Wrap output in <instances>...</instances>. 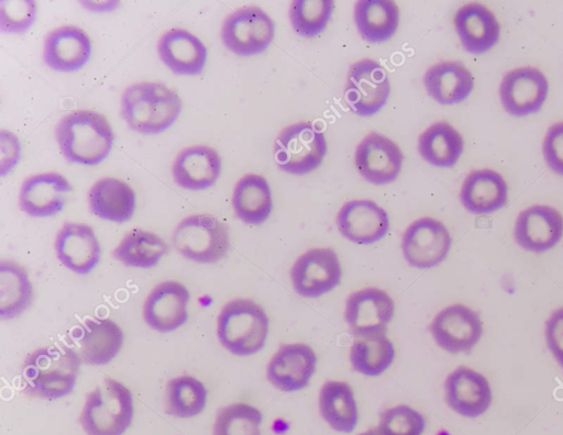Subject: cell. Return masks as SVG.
Listing matches in <instances>:
<instances>
[{"instance_id":"cell-1","label":"cell","mask_w":563,"mask_h":435,"mask_svg":"<svg viewBox=\"0 0 563 435\" xmlns=\"http://www.w3.org/2000/svg\"><path fill=\"white\" fill-rule=\"evenodd\" d=\"M80 364L78 353L65 344L37 348L23 361L22 391L45 400L64 398L75 388Z\"/></svg>"},{"instance_id":"cell-2","label":"cell","mask_w":563,"mask_h":435,"mask_svg":"<svg viewBox=\"0 0 563 435\" xmlns=\"http://www.w3.org/2000/svg\"><path fill=\"white\" fill-rule=\"evenodd\" d=\"M55 138L63 157L71 164L95 166L109 155L114 134L107 118L95 110H76L55 126Z\"/></svg>"},{"instance_id":"cell-3","label":"cell","mask_w":563,"mask_h":435,"mask_svg":"<svg viewBox=\"0 0 563 435\" xmlns=\"http://www.w3.org/2000/svg\"><path fill=\"white\" fill-rule=\"evenodd\" d=\"M181 107V99L174 89L161 82L142 81L124 89L120 114L132 131L154 135L175 123Z\"/></svg>"},{"instance_id":"cell-4","label":"cell","mask_w":563,"mask_h":435,"mask_svg":"<svg viewBox=\"0 0 563 435\" xmlns=\"http://www.w3.org/2000/svg\"><path fill=\"white\" fill-rule=\"evenodd\" d=\"M268 326V316L258 303L251 299H233L218 314L217 336L231 354L250 356L264 347Z\"/></svg>"},{"instance_id":"cell-5","label":"cell","mask_w":563,"mask_h":435,"mask_svg":"<svg viewBox=\"0 0 563 435\" xmlns=\"http://www.w3.org/2000/svg\"><path fill=\"white\" fill-rule=\"evenodd\" d=\"M132 419V393L121 382L106 378L86 395L79 423L86 435H122Z\"/></svg>"},{"instance_id":"cell-6","label":"cell","mask_w":563,"mask_h":435,"mask_svg":"<svg viewBox=\"0 0 563 435\" xmlns=\"http://www.w3.org/2000/svg\"><path fill=\"white\" fill-rule=\"evenodd\" d=\"M172 241L183 257L199 264H214L230 248L227 224L211 214L186 216L175 227Z\"/></svg>"},{"instance_id":"cell-7","label":"cell","mask_w":563,"mask_h":435,"mask_svg":"<svg viewBox=\"0 0 563 435\" xmlns=\"http://www.w3.org/2000/svg\"><path fill=\"white\" fill-rule=\"evenodd\" d=\"M324 134L310 122L284 127L274 142V160L278 169L291 175L316 170L327 155Z\"/></svg>"},{"instance_id":"cell-8","label":"cell","mask_w":563,"mask_h":435,"mask_svg":"<svg viewBox=\"0 0 563 435\" xmlns=\"http://www.w3.org/2000/svg\"><path fill=\"white\" fill-rule=\"evenodd\" d=\"M275 35L272 18L261 8L246 5L239 8L223 20L220 37L231 53L247 57L263 53Z\"/></svg>"},{"instance_id":"cell-9","label":"cell","mask_w":563,"mask_h":435,"mask_svg":"<svg viewBox=\"0 0 563 435\" xmlns=\"http://www.w3.org/2000/svg\"><path fill=\"white\" fill-rule=\"evenodd\" d=\"M389 94L388 72L378 62L363 58L350 66L344 101L354 114L374 115L386 104Z\"/></svg>"},{"instance_id":"cell-10","label":"cell","mask_w":563,"mask_h":435,"mask_svg":"<svg viewBox=\"0 0 563 435\" xmlns=\"http://www.w3.org/2000/svg\"><path fill=\"white\" fill-rule=\"evenodd\" d=\"M548 93L547 76L533 66H520L508 70L498 87L504 111L515 118H525L540 111Z\"/></svg>"},{"instance_id":"cell-11","label":"cell","mask_w":563,"mask_h":435,"mask_svg":"<svg viewBox=\"0 0 563 435\" xmlns=\"http://www.w3.org/2000/svg\"><path fill=\"white\" fill-rule=\"evenodd\" d=\"M451 245L452 237L446 226L430 216L410 223L401 237V250L406 261L418 269H429L441 264Z\"/></svg>"},{"instance_id":"cell-12","label":"cell","mask_w":563,"mask_h":435,"mask_svg":"<svg viewBox=\"0 0 563 435\" xmlns=\"http://www.w3.org/2000/svg\"><path fill=\"white\" fill-rule=\"evenodd\" d=\"M430 333L437 345L451 354L470 353L482 338L484 326L479 314L470 306L455 303L432 319Z\"/></svg>"},{"instance_id":"cell-13","label":"cell","mask_w":563,"mask_h":435,"mask_svg":"<svg viewBox=\"0 0 563 435\" xmlns=\"http://www.w3.org/2000/svg\"><path fill=\"white\" fill-rule=\"evenodd\" d=\"M341 277L339 257L329 247L305 252L290 269L292 288L303 298H319L330 292L340 283Z\"/></svg>"},{"instance_id":"cell-14","label":"cell","mask_w":563,"mask_h":435,"mask_svg":"<svg viewBox=\"0 0 563 435\" xmlns=\"http://www.w3.org/2000/svg\"><path fill=\"white\" fill-rule=\"evenodd\" d=\"M394 312V301L386 291L367 287L347 297L344 320L356 337L385 334Z\"/></svg>"},{"instance_id":"cell-15","label":"cell","mask_w":563,"mask_h":435,"mask_svg":"<svg viewBox=\"0 0 563 435\" xmlns=\"http://www.w3.org/2000/svg\"><path fill=\"white\" fill-rule=\"evenodd\" d=\"M563 237V215L554 207L533 204L523 209L514 224V239L523 250L542 254Z\"/></svg>"},{"instance_id":"cell-16","label":"cell","mask_w":563,"mask_h":435,"mask_svg":"<svg viewBox=\"0 0 563 435\" xmlns=\"http://www.w3.org/2000/svg\"><path fill=\"white\" fill-rule=\"evenodd\" d=\"M404 155L387 136L371 132L356 145L354 165L364 180L372 185H387L397 179Z\"/></svg>"},{"instance_id":"cell-17","label":"cell","mask_w":563,"mask_h":435,"mask_svg":"<svg viewBox=\"0 0 563 435\" xmlns=\"http://www.w3.org/2000/svg\"><path fill=\"white\" fill-rule=\"evenodd\" d=\"M444 398L451 410L461 416L475 419L492 405L493 390L487 378L466 366H460L444 381Z\"/></svg>"},{"instance_id":"cell-18","label":"cell","mask_w":563,"mask_h":435,"mask_svg":"<svg viewBox=\"0 0 563 435\" xmlns=\"http://www.w3.org/2000/svg\"><path fill=\"white\" fill-rule=\"evenodd\" d=\"M73 190L68 179L57 171H45L25 178L20 187V210L31 217H49L60 212Z\"/></svg>"},{"instance_id":"cell-19","label":"cell","mask_w":563,"mask_h":435,"mask_svg":"<svg viewBox=\"0 0 563 435\" xmlns=\"http://www.w3.org/2000/svg\"><path fill=\"white\" fill-rule=\"evenodd\" d=\"M335 223L344 238L360 245L378 242L389 230L387 212L368 199L345 202L336 214Z\"/></svg>"},{"instance_id":"cell-20","label":"cell","mask_w":563,"mask_h":435,"mask_svg":"<svg viewBox=\"0 0 563 435\" xmlns=\"http://www.w3.org/2000/svg\"><path fill=\"white\" fill-rule=\"evenodd\" d=\"M317 365L313 349L302 343L282 344L271 358L267 380L284 392H295L306 388Z\"/></svg>"},{"instance_id":"cell-21","label":"cell","mask_w":563,"mask_h":435,"mask_svg":"<svg viewBox=\"0 0 563 435\" xmlns=\"http://www.w3.org/2000/svg\"><path fill=\"white\" fill-rule=\"evenodd\" d=\"M189 291L180 282L168 280L156 285L143 304L144 322L154 331L169 333L188 319Z\"/></svg>"},{"instance_id":"cell-22","label":"cell","mask_w":563,"mask_h":435,"mask_svg":"<svg viewBox=\"0 0 563 435\" xmlns=\"http://www.w3.org/2000/svg\"><path fill=\"white\" fill-rule=\"evenodd\" d=\"M91 55V41L79 26L62 25L44 37L42 58L52 70L73 72L81 69Z\"/></svg>"},{"instance_id":"cell-23","label":"cell","mask_w":563,"mask_h":435,"mask_svg":"<svg viewBox=\"0 0 563 435\" xmlns=\"http://www.w3.org/2000/svg\"><path fill=\"white\" fill-rule=\"evenodd\" d=\"M54 250L70 271L89 274L99 263L101 248L93 228L86 223L65 222L58 230Z\"/></svg>"},{"instance_id":"cell-24","label":"cell","mask_w":563,"mask_h":435,"mask_svg":"<svg viewBox=\"0 0 563 435\" xmlns=\"http://www.w3.org/2000/svg\"><path fill=\"white\" fill-rule=\"evenodd\" d=\"M81 361L91 366L109 364L120 352L124 335L110 319H88L71 331Z\"/></svg>"},{"instance_id":"cell-25","label":"cell","mask_w":563,"mask_h":435,"mask_svg":"<svg viewBox=\"0 0 563 435\" xmlns=\"http://www.w3.org/2000/svg\"><path fill=\"white\" fill-rule=\"evenodd\" d=\"M455 32L463 48L474 55L490 51L500 38V24L486 5L468 2L453 18Z\"/></svg>"},{"instance_id":"cell-26","label":"cell","mask_w":563,"mask_h":435,"mask_svg":"<svg viewBox=\"0 0 563 435\" xmlns=\"http://www.w3.org/2000/svg\"><path fill=\"white\" fill-rule=\"evenodd\" d=\"M162 63L175 75L197 76L205 69L208 52L202 41L191 32L174 27L157 41Z\"/></svg>"},{"instance_id":"cell-27","label":"cell","mask_w":563,"mask_h":435,"mask_svg":"<svg viewBox=\"0 0 563 435\" xmlns=\"http://www.w3.org/2000/svg\"><path fill=\"white\" fill-rule=\"evenodd\" d=\"M221 166V157L214 148L192 145L177 154L172 165V176L178 187L200 191L217 182Z\"/></svg>"},{"instance_id":"cell-28","label":"cell","mask_w":563,"mask_h":435,"mask_svg":"<svg viewBox=\"0 0 563 435\" xmlns=\"http://www.w3.org/2000/svg\"><path fill=\"white\" fill-rule=\"evenodd\" d=\"M464 209L475 215L494 213L508 202V185L496 170L484 168L470 171L460 189Z\"/></svg>"},{"instance_id":"cell-29","label":"cell","mask_w":563,"mask_h":435,"mask_svg":"<svg viewBox=\"0 0 563 435\" xmlns=\"http://www.w3.org/2000/svg\"><path fill=\"white\" fill-rule=\"evenodd\" d=\"M422 81L428 96L444 105L463 102L475 85L471 70L459 60H443L430 66Z\"/></svg>"},{"instance_id":"cell-30","label":"cell","mask_w":563,"mask_h":435,"mask_svg":"<svg viewBox=\"0 0 563 435\" xmlns=\"http://www.w3.org/2000/svg\"><path fill=\"white\" fill-rule=\"evenodd\" d=\"M89 211L110 222L129 221L135 211V192L125 181L103 177L93 182L87 193Z\"/></svg>"},{"instance_id":"cell-31","label":"cell","mask_w":563,"mask_h":435,"mask_svg":"<svg viewBox=\"0 0 563 435\" xmlns=\"http://www.w3.org/2000/svg\"><path fill=\"white\" fill-rule=\"evenodd\" d=\"M231 203L235 216L243 223L249 225L264 223L273 210L268 181L261 175H244L234 185Z\"/></svg>"},{"instance_id":"cell-32","label":"cell","mask_w":563,"mask_h":435,"mask_svg":"<svg viewBox=\"0 0 563 435\" xmlns=\"http://www.w3.org/2000/svg\"><path fill=\"white\" fill-rule=\"evenodd\" d=\"M353 19L364 41L382 43L395 35L400 13L398 5L390 0H358L354 4Z\"/></svg>"},{"instance_id":"cell-33","label":"cell","mask_w":563,"mask_h":435,"mask_svg":"<svg viewBox=\"0 0 563 435\" xmlns=\"http://www.w3.org/2000/svg\"><path fill=\"white\" fill-rule=\"evenodd\" d=\"M418 153L428 164L439 168L453 167L464 150L461 133L449 122L429 125L418 137Z\"/></svg>"},{"instance_id":"cell-34","label":"cell","mask_w":563,"mask_h":435,"mask_svg":"<svg viewBox=\"0 0 563 435\" xmlns=\"http://www.w3.org/2000/svg\"><path fill=\"white\" fill-rule=\"evenodd\" d=\"M319 410L328 425L340 433H351L357 423L354 393L345 381H325L319 393Z\"/></svg>"},{"instance_id":"cell-35","label":"cell","mask_w":563,"mask_h":435,"mask_svg":"<svg viewBox=\"0 0 563 435\" xmlns=\"http://www.w3.org/2000/svg\"><path fill=\"white\" fill-rule=\"evenodd\" d=\"M168 249L157 234L133 228L122 237L111 255L124 266L147 269L157 265Z\"/></svg>"},{"instance_id":"cell-36","label":"cell","mask_w":563,"mask_h":435,"mask_svg":"<svg viewBox=\"0 0 563 435\" xmlns=\"http://www.w3.org/2000/svg\"><path fill=\"white\" fill-rule=\"evenodd\" d=\"M33 301V287L24 267L13 260L0 261V317L21 315Z\"/></svg>"},{"instance_id":"cell-37","label":"cell","mask_w":563,"mask_h":435,"mask_svg":"<svg viewBox=\"0 0 563 435\" xmlns=\"http://www.w3.org/2000/svg\"><path fill=\"white\" fill-rule=\"evenodd\" d=\"M394 358V345L386 334L357 337L350 349L353 370L367 377L382 375Z\"/></svg>"},{"instance_id":"cell-38","label":"cell","mask_w":563,"mask_h":435,"mask_svg":"<svg viewBox=\"0 0 563 435\" xmlns=\"http://www.w3.org/2000/svg\"><path fill=\"white\" fill-rule=\"evenodd\" d=\"M207 403V390L201 381L191 376H177L166 384L165 412L179 419L200 414Z\"/></svg>"},{"instance_id":"cell-39","label":"cell","mask_w":563,"mask_h":435,"mask_svg":"<svg viewBox=\"0 0 563 435\" xmlns=\"http://www.w3.org/2000/svg\"><path fill=\"white\" fill-rule=\"evenodd\" d=\"M333 8L332 0H294L288 9L290 25L298 35L312 38L325 29Z\"/></svg>"},{"instance_id":"cell-40","label":"cell","mask_w":563,"mask_h":435,"mask_svg":"<svg viewBox=\"0 0 563 435\" xmlns=\"http://www.w3.org/2000/svg\"><path fill=\"white\" fill-rule=\"evenodd\" d=\"M261 411L247 403H232L218 410L212 435H261Z\"/></svg>"},{"instance_id":"cell-41","label":"cell","mask_w":563,"mask_h":435,"mask_svg":"<svg viewBox=\"0 0 563 435\" xmlns=\"http://www.w3.org/2000/svg\"><path fill=\"white\" fill-rule=\"evenodd\" d=\"M377 427L383 435H422L426 420L417 410L400 404L382 411Z\"/></svg>"},{"instance_id":"cell-42","label":"cell","mask_w":563,"mask_h":435,"mask_svg":"<svg viewBox=\"0 0 563 435\" xmlns=\"http://www.w3.org/2000/svg\"><path fill=\"white\" fill-rule=\"evenodd\" d=\"M36 14L34 0H1L0 31L7 34L25 33L34 24Z\"/></svg>"},{"instance_id":"cell-43","label":"cell","mask_w":563,"mask_h":435,"mask_svg":"<svg viewBox=\"0 0 563 435\" xmlns=\"http://www.w3.org/2000/svg\"><path fill=\"white\" fill-rule=\"evenodd\" d=\"M542 156L548 168L563 177V121L548 127L542 141Z\"/></svg>"},{"instance_id":"cell-44","label":"cell","mask_w":563,"mask_h":435,"mask_svg":"<svg viewBox=\"0 0 563 435\" xmlns=\"http://www.w3.org/2000/svg\"><path fill=\"white\" fill-rule=\"evenodd\" d=\"M544 338L549 352L563 369V306L552 311L545 320Z\"/></svg>"},{"instance_id":"cell-45","label":"cell","mask_w":563,"mask_h":435,"mask_svg":"<svg viewBox=\"0 0 563 435\" xmlns=\"http://www.w3.org/2000/svg\"><path fill=\"white\" fill-rule=\"evenodd\" d=\"M21 157V143L11 131H0V176L8 175L19 163Z\"/></svg>"},{"instance_id":"cell-46","label":"cell","mask_w":563,"mask_h":435,"mask_svg":"<svg viewBox=\"0 0 563 435\" xmlns=\"http://www.w3.org/2000/svg\"><path fill=\"white\" fill-rule=\"evenodd\" d=\"M78 3L89 12L108 13L117 10L121 2L118 0H80Z\"/></svg>"},{"instance_id":"cell-47","label":"cell","mask_w":563,"mask_h":435,"mask_svg":"<svg viewBox=\"0 0 563 435\" xmlns=\"http://www.w3.org/2000/svg\"><path fill=\"white\" fill-rule=\"evenodd\" d=\"M358 435H383L378 427L369 428Z\"/></svg>"}]
</instances>
